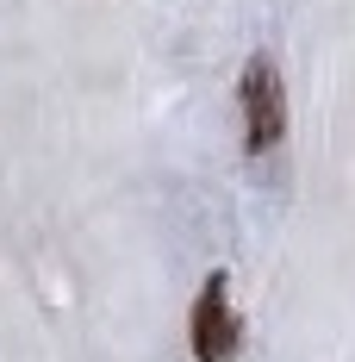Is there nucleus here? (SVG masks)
Returning a JSON list of instances; mask_svg holds the SVG:
<instances>
[{
	"label": "nucleus",
	"mask_w": 355,
	"mask_h": 362,
	"mask_svg": "<svg viewBox=\"0 0 355 362\" xmlns=\"http://www.w3.org/2000/svg\"><path fill=\"white\" fill-rule=\"evenodd\" d=\"M187 337H193V362H231L243 344V319L231 306V275L212 269L206 288L193 293V313H187Z\"/></svg>",
	"instance_id": "nucleus-2"
},
{
	"label": "nucleus",
	"mask_w": 355,
	"mask_h": 362,
	"mask_svg": "<svg viewBox=\"0 0 355 362\" xmlns=\"http://www.w3.org/2000/svg\"><path fill=\"white\" fill-rule=\"evenodd\" d=\"M237 107H243V150L249 156L281 150V138H287V81H281V63H275L268 50H255L243 63Z\"/></svg>",
	"instance_id": "nucleus-1"
}]
</instances>
